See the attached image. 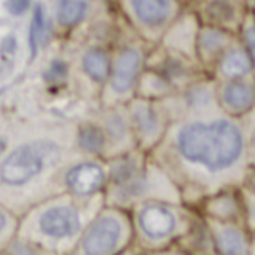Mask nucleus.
<instances>
[{
  "instance_id": "1",
  "label": "nucleus",
  "mask_w": 255,
  "mask_h": 255,
  "mask_svg": "<svg viewBox=\"0 0 255 255\" xmlns=\"http://www.w3.org/2000/svg\"><path fill=\"white\" fill-rule=\"evenodd\" d=\"M150 158L193 209L206 196L244 185L251 172L241 120L222 114L174 122Z\"/></svg>"
},
{
  "instance_id": "2",
  "label": "nucleus",
  "mask_w": 255,
  "mask_h": 255,
  "mask_svg": "<svg viewBox=\"0 0 255 255\" xmlns=\"http://www.w3.org/2000/svg\"><path fill=\"white\" fill-rule=\"evenodd\" d=\"M94 215L85 214L77 198L56 199L45 203L29 215L26 223L18 227V238L42 247L46 252L74 251Z\"/></svg>"
},
{
  "instance_id": "3",
  "label": "nucleus",
  "mask_w": 255,
  "mask_h": 255,
  "mask_svg": "<svg viewBox=\"0 0 255 255\" xmlns=\"http://www.w3.org/2000/svg\"><path fill=\"white\" fill-rule=\"evenodd\" d=\"M198 211L183 203L147 201L129 211L134 244L139 254L172 249L188 230Z\"/></svg>"
},
{
  "instance_id": "4",
  "label": "nucleus",
  "mask_w": 255,
  "mask_h": 255,
  "mask_svg": "<svg viewBox=\"0 0 255 255\" xmlns=\"http://www.w3.org/2000/svg\"><path fill=\"white\" fill-rule=\"evenodd\" d=\"M61 147L50 139L27 140L5 153L0 161V187L24 190L32 182L58 164Z\"/></svg>"
},
{
  "instance_id": "5",
  "label": "nucleus",
  "mask_w": 255,
  "mask_h": 255,
  "mask_svg": "<svg viewBox=\"0 0 255 255\" xmlns=\"http://www.w3.org/2000/svg\"><path fill=\"white\" fill-rule=\"evenodd\" d=\"M134 233L131 215L123 209L106 206L88 223L74 247V255H120L131 249Z\"/></svg>"
},
{
  "instance_id": "6",
  "label": "nucleus",
  "mask_w": 255,
  "mask_h": 255,
  "mask_svg": "<svg viewBox=\"0 0 255 255\" xmlns=\"http://www.w3.org/2000/svg\"><path fill=\"white\" fill-rule=\"evenodd\" d=\"M150 46L128 29V38L112 54L110 75L106 83L110 106H126L135 98L139 80L147 67Z\"/></svg>"
},
{
  "instance_id": "7",
  "label": "nucleus",
  "mask_w": 255,
  "mask_h": 255,
  "mask_svg": "<svg viewBox=\"0 0 255 255\" xmlns=\"http://www.w3.org/2000/svg\"><path fill=\"white\" fill-rule=\"evenodd\" d=\"M185 5L175 0H125L120 6L126 27L147 46L153 48L159 45Z\"/></svg>"
},
{
  "instance_id": "8",
  "label": "nucleus",
  "mask_w": 255,
  "mask_h": 255,
  "mask_svg": "<svg viewBox=\"0 0 255 255\" xmlns=\"http://www.w3.org/2000/svg\"><path fill=\"white\" fill-rule=\"evenodd\" d=\"M126 112L135 147L150 155L163 142L172 125L163 102L134 98L129 104H126Z\"/></svg>"
},
{
  "instance_id": "9",
  "label": "nucleus",
  "mask_w": 255,
  "mask_h": 255,
  "mask_svg": "<svg viewBox=\"0 0 255 255\" xmlns=\"http://www.w3.org/2000/svg\"><path fill=\"white\" fill-rule=\"evenodd\" d=\"M163 106L172 123L185 118H209L220 115L217 82L209 75H203L169 99L163 101Z\"/></svg>"
},
{
  "instance_id": "10",
  "label": "nucleus",
  "mask_w": 255,
  "mask_h": 255,
  "mask_svg": "<svg viewBox=\"0 0 255 255\" xmlns=\"http://www.w3.org/2000/svg\"><path fill=\"white\" fill-rule=\"evenodd\" d=\"M147 69L161 75L174 88L175 93L182 91L195 80L206 75L195 61L182 54L167 51L161 46L150 48L147 56Z\"/></svg>"
},
{
  "instance_id": "11",
  "label": "nucleus",
  "mask_w": 255,
  "mask_h": 255,
  "mask_svg": "<svg viewBox=\"0 0 255 255\" xmlns=\"http://www.w3.org/2000/svg\"><path fill=\"white\" fill-rule=\"evenodd\" d=\"M190 6L201 26L225 30L236 37L249 14V2L239 0H201L190 3Z\"/></svg>"
},
{
  "instance_id": "12",
  "label": "nucleus",
  "mask_w": 255,
  "mask_h": 255,
  "mask_svg": "<svg viewBox=\"0 0 255 255\" xmlns=\"http://www.w3.org/2000/svg\"><path fill=\"white\" fill-rule=\"evenodd\" d=\"M107 166L94 159L72 164L64 174V187L77 199H90L99 195L101 191L107 190Z\"/></svg>"
},
{
  "instance_id": "13",
  "label": "nucleus",
  "mask_w": 255,
  "mask_h": 255,
  "mask_svg": "<svg viewBox=\"0 0 255 255\" xmlns=\"http://www.w3.org/2000/svg\"><path fill=\"white\" fill-rule=\"evenodd\" d=\"M199 29H201V22H199L195 11L191 10L190 3H187L180 14L175 18V21L169 26V29L166 30L159 45L156 46L182 54L196 62V40Z\"/></svg>"
},
{
  "instance_id": "14",
  "label": "nucleus",
  "mask_w": 255,
  "mask_h": 255,
  "mask_svg": "<svg viewBox=\"0 0 255 255\" xmlns=\"http://www.w3.org/2000/svg\"><path fill=\"white\" fill-rule=\"evenodd\" d=\"M217 104L222 115L243 120L255 109V80L217 83Z\"/></svg>"
},
{
  "instance_id": "15",
  "label": "nucleus",
  "mask_w": 255,
  "mask_h": 255,
  "mask_svg": "<svg viewBox=\"0 0 255 255\" xmlns=\"http://www.w3.org/2000/svg\"><path fill=\"white\" fill-rule=\"evenodd\" d=\"M196 211L206 220L222 223H241L243 225V206L239 188H227L206 196Z\"/></svg>"
},
{
  "instance_id": "16",
  "label": "nucleus",
  "mask_w": 255,
  "mask_h": 255,
  "mask_svg": "<svg viewBox=\"0 0 255 255\" xmlns=\"http://www.w3.org/2000/svg\"><path fill=\"white\" fill-rule=\"evenodd\" d=\"M236 40V35H231L225 30L201 26L196 40V62L199 69L211 77V72L217 61Z\"/></svg>"
},
{
  "instance_id": "17",
  "label": "nucleus",
  "mask_w": 255,
  "mask_h": 255,
  "mask_svg": "<svg viewBox=\"0 0 255 255\" xmlns=\"http://www.w3.org/2000/svg\"><path fill=\"white\" fill-rule=\"evenodd\" d=\"M214 238L217 255H251L254 235L241 223H222L206 220Z\"/></svg>"
},
{
  "instance_id": "18",
  "label": "nucleus",
  "mask_w": 255,
  "mask_h": 255,
  "mask_svg": "<svg viewBox=\"0 0 255 255\" xmlns=\"http://www.w3.org/2000/svg\"><path fill=\"white\" fill-rule=\"evenodd\" d=\"M211 77L217 83L238 82V80H255L252 62L249 56H247L244 46L239 42V38L222 54V58L217 61L215 67L211 72Z\"/></svg>"
},
{
  "instance_id": "19",
  "label": "nucleus",
  "mask_w": 255,
  "mask_h": 255,
  "mask_svg": "<svg viewBox=\"0 0 255 255\" xmlns=\"http://www.w3.org/2000/svg\"><path fill=\"white\" fill-rule=\"evenodd\" d=\"M102 128H104V131H106L107 140H109V150H112V155L114 156L123 155L126 151L137 148L132 137L126 106L109 107L107 115L104 118Z\"/></svg>"
},
{
  "instance_id": "20",
  "label": "nucleus",
  "mask_w": 255,
  "mask_h": 255,
  "mask_svg": "<svg viewBox=\"0 0 255 255\" xmlns=\"http://www.w3.org/2000/svg\"><path fill=\"white\" fill-rule=\"evenodd\" d=\"M175 249L182 255H217L211 228L204 217L196 214L188 230L175 244Z\"/></svg>"
},
{
  "instance_id": "21",
  "label": "nucleus",
  "mask_w": 255,
  "mask_h": 255,
  "mask_svg": "<svg viewBox=\"0 0 255 255\" xmlns=\"http://www.w3.org/2000/svg\"><path fill=\"white\" fill-rule=\"evenodd\" d=\"M53 32V21L51 16L48 14L43 3H37L32 6V18L29 26V51L32 58H35L37 53L48 43L50 35Z\"/></svg>"
},
{
  "instance_id": "22",
  "label": "nucleus",
  "mask_w": 255,
  "mask_h": 255,
  "mask_svg": "<svg viewBox=\"0 0 255 255\" xmlns=\"http://www.w3.org/2000/svg\"><path fill=\"white\" fill-rule=\"evenodd\" d=\"M80 64H82L85 75L91 82L106 86L112 67V54L109 51H106L101 46L88 48L86 51H83Z\"/></svg>"
},
{
  "instance_id": "23",
  "label": "nucleus",
  "mask_w": 255,
  "mask_h": 255,
  "mask_svg": "<svg viewBox=\"0 0 255 255\" xmlns=\"http://www.w3.org/2000/svg\"><path fill=\"white\" fill-rule=\"evenodd\" d=\"M174 88L166 82V80L156 74V72L145 67L143 74L139 80L137 91H135V98L153 101V102H163L174 96Z\"/></svg>"
},
{
  "instance_id": "24",
  "label": "nucleus",
  "mask_w": 255,
  "mask_h": 255,
  "mask_svg": "<svg viewBox=\"0 0 255 255\" xmlns=\"http://www.w3.org/2000/svg\"><path fill=\"white\" fill-rule=\"evenodd\" d=\"M77 143L88 155H101L109 150V140L102 125L88 123L80 126L77 132Z\"/></svg>"
},
{
  "instance_id": "25",
  "label": "nucleus",
  "mask_w": 255,
  "mask_h": 255,
  "mask_svg": "<svg viewBox=\"0 0 255 255\" xmlns=\"http://www.w3.org/2000/svg\"><path fill=\"white\" fill-rule=\"evenodd\" d=\"M91 10V3L83 0H61L56 3V21L62 27H74L82 22Z\"/></svg>"
},
{
  "instance_id": "26",
  "label": "nucleus",
  "mask_w": 255,
  "mask_h": 255,
  "mask_svg": "<svg viewBox=\"0 0 255 255\" xmlns=\"http://www.w3.org/2000/svg\"><path fill=\"white\" fill-rule=\"evenodd\" d=\"M239 196L243 206V225L251 235H255V190L244 183L239 187Z\"/></svg>"
},
{
  "instance_id": "27",
  "label": "nucleus",
  "mask_w": 255,
  "mask_h": 255,
  "mask_svg": "<svg viewBox=\"0 0 255 255\" xmlns=\"http://www.w3.org/2000/svg\"><path fill=\"white\" fill-rule=\"evenodd\" d=\"M238 38L241 45L244 46V50L249 56V59L252 62V67H254V78H255V21H254V16L251 13V6H249V14L243 24L241 30H239Z\"/></svg>"
},
{
  "instance_id": "28",
  "label": "nucleus",
  "mask_w": 255,
  "mask_h": 255,
  "mask_svg": "<svg viewBox=\"0 0 255 255\" xmlns=\"http://www.w3.org/2000/svg\"><path fill=\"white\" fill-rule=\"evenodd\" d=\"M18 236V225L13 215L0 204V252H3Z\"/></svg>"
},
{
  "instance_id": "29",
  "label": "nucleus",
  "mask_w": 255,
  "mask_h": 255,
  "mask_svg": "<svg viewBox=\"0 0 255 255\" xmlns=\"http://www.w3.org/2000/svg\"><path fill=\"white\" fill-rule=\"evenodd\" d=\"M244 139H246V151H247V161L249 167L255 171V109L249 115H246L241 120Z\"/></svg>"
},
{
  "instance_id": "30",
  "label": "nucleus",
  "mask_w": 255,
  "mask_h": 255,
  "mask_svg": "<svg viewBox=\"0 0 255 255\" xmlns=\"http://www.w3.org/2000/svg\"><path fill=\"white\" fill-rule=\"evenodd\" d=\"M66 75H67V66H66V62H62V61H53L50 64V67H48V70L45 72L46 80H50L51 83L61 82Z\"/></svg>"
},
{
  "instance_id": "31",
  "label": "nucleus",
  "mask_w": 255,
  "mask_h": 255,
  "mask_svg": "<svg viewBox=\"0 0 255 255\" xmlns=\"http://www.w3.org/2000/svg\"><path fill=\"white\" fill-rule=\"evenodd\" d=\"M32 5L26 0H10V2L5 3V8L8 13H11L13 16H21L26 13Z\"/></svg>"
},
{
  "instance_id": "32",
  "label": "nucleus",
  "mask_w": 255,
  "mask_h": 255,
  "mask_svg": "<svg viewBox=\"0 0 255 255\" xmlns=\"http://www.w3.org/2000/svg\"><path fill=\"white\" fill-rule=\"evenodd\" d=\"M139 255H182L175 247L172 249H166V251H156V252H142Z\"/></svg>"
},
{
  "instance_id": "33",
  "label": "nucleus",
  "mask_w": 255,
  "mask_h": 255,
  "mask_svg": "<svg viewBox=\"0 0 255 255\" xmlns=\"http://www.w3.org/2000/svg\"><path fill=\"white\" fill-rule=\"evenodd\" d=\"M246 183H247V185H249L251 188H254V190H255V171H254V169H251L249 175H247Z\"/></svg>"
},
{
  "instance_id": "34",
  "label": "nucleus",
  "mask_w": 255,
  "mask_h": 255,
  "mask_svg": "<svg viewBox=\"0 0 255 255\" xmlns=\"http://www.w3.org/2000/svg\"><path fill=\"white\" fill-rule=\"evenodd\" d=\"M120 255H139V252L134 249V247H131V249H128L126 252H123V254H120Z\"/></svg>"
},
{
  "instance_id": "35",
  "label": "nucleus",
  "mask_w": 255,
  "mask_h": 255,
  "mask_svg": "<svg viewBox=\"0 0 255 255\" xmlns=\"http://www.w3.org/2000/svg\"><path fill=\"white\" fill-rule=\"evenodd\" d=\"M249 6H251V13H252L254 21H255V2H249Z\"/></svg>"
},
{
  "instance_id": "36",
  "label": "nucleus",
  "mask_w": 255,
  "mask_h": 255,
  "mask_svg": "<svg viewBox=\"0 0 255 255\" xmlns=\"http://www.w3.org/2000/svg\"><path fill=\"white\" fill-rule=\"evenodd\" d=\"M3 151H5V142L0 139V156L3 155Z\"/></svg>"
},
{
  "instance_id": "37",
  "label": "nucleus",
  "mask_w": 255,
  "mask_h": 255,
  "mask_svg": "<svg viewBox=\"0 0 255 255\" xmlns=\"http://www.w3.org/2000/svg\"><path fill=\"white\" fill-rule=\"evenodd\" d=\"M0 255H8L6 252H0Z\"/></svg>"
},
{
  "instance_id": "38",
  "label": "nucleus",
  "mask_w": 255,
  "mask_h": 255,
  "mask_svg": "<svg viewBox=\"0 0 255 255\" xmlns=\"http://www.w3.org/2000/svg\"><path fill=\"white\" fill-rule=\"evenodd\" d=\"M254 236H255V235H254Z\"/></svg>"
}]
</instances>
